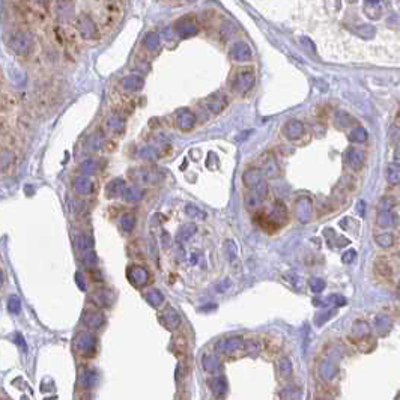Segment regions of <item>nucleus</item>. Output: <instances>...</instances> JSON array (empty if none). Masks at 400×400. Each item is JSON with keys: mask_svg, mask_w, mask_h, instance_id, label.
<instances>
[{"mask_svg": "<svg viewBox=\"0 0 400 400\" xmlns=\"http://www.w3.org/2000/svg\"><path fill=\"white\" fill-rule=\"evenodd\" d=\"M203 366L206 370L209 372H214L220 367V361L215 355H205L203 357Z\"/></svg>", "mask_w": 400, "mask_h": 400, "instance_id": "nucleus-33", "label": "nucleus"}, {"mask_svg": "<svg viewBox=\"0 0 400 400\" xmlns=\"http://www.w3.org/2000/svg\"><path fill=\"white\" fill-rule=\"evenodd\" d=\"M254 82H256V75L252 69H241L235 75L233 87L239 93H247L254 86Z\"/></svg>", "mask_w": 400, "mask_h": 400, "instance_id": "nucleus-3", "label": "nucleus"}, {"mask_svg": "<svg viewBox=\"0 0 400 400\" xmlns=\"http://www.w3.org/2000/svg\"><path fill=\"white\" fill-rule=\"evenodd\" d=\"M378 224L380 227H391L397 224V217L393 214V209H380L378 215Z\"/></svg>", "mask_w": 400, "mask_h": 400, "instance_id": "nucleus-20", "label": "nucleus"}, {"mask_svg": "<svg viewBox=\"0 0 400 400\" xmlns=\"http://www.w3.org/2000/svg\"><path fill=\"white\" fill-rule=\"evenodd\" d=\"M175 29L181 38H191L197 33V24L191 18H181L179 21H176Z\"/></svg>", "mask_w": 400, "mask_h": 400, "instance_id": "nucleus-12", "label": "nucleus"}, {"mask_svg": "<svg viewBox=\"0 0 400 400\" xmlns=\"http://www.w3.org/2000/svg\"><path fill=\"white\" fill-rule=\"evenodd\" d=\"M346 163L348 166L358 171L364 167V163H366V154L363 150H359V149H349L348 150V154H346Z\"/></svg>", "mask_w": 400, "mask_h": 400, "instance_id": "nucleus-11", "label": "nucleus"}, {"mask_svg": "<svg viewBox=\"0 0 400 400\" xmlns=\"http://www.w3.org/2000/svg\"><path fill=\"white\" fill-rule=\"evenodd\" d=\"M124 197L129 202H137L143 197V191L137 187V185H131V187H125L124 189Z\"/></svg>", "mask_w": 400, "mask_h": 400, "instance_id": "nucleus-24", "label": "nucleus"}, {"mask_svg": "<svg viewBox=\"0 0 400 400\" xmlns=\"http://www.w3.org/2000/svg\"><path fill=\"white\" fill-rule=\"evenodd\" d=\"M336 124L338 126H352L355 124V119L351 116V114H348L346 111H338L336 114Z\"/></svg>", "mask_w": 400, "mask_h": 400, "instance_id": "nucleus-30", "label": "nucleus"}, {"mask_svg": "<svg viewBox=\"0 0 400 400\" xmlns=\"http://www.w3.org/2000/svg\"><path fill=\"white\" fill-rule=\"evenodd\" d=\"M176 125L182 131H189L196 125V114L193 111L187 110V108L178 110V113H176Z\"/></svg>", "mask_w": 400, "mask_h": 400, "instance_id": "nucleus-9", "label": "nucleus"}, {"mask_svg": "<svg viewBox=\"0 0 400 400\" xmlns=\"http://www.w3.org/2000/svg\"><path fill=\"white\" fill-rule=\"evenodd\" d=\"M197 232V227L196 224H185L179 229V232H178V239L179 241H187L191 238L194 233Z\"/></svg>", "mask_w": 400, "mask_h": 400, "instance_id": "nucleus-27", "label": "nucleus"}, {"mask_svg": "<svg viewBox=\"0 0 400 400\" xmlns=\"http://www.w3.org/2000/svg\"><path fill=\"white\" fill-rule=\"evenodd\" d=\"M375 241L382 247V249H391V247L396 244V238L393 233L390 232H385V233H379L375 236Z\"/></svg>", "mask_w": 400, "mask_h": 400, "instance_id": "nucleus-25", "label": "nucleus"}, {"mask_svg": "<svg viewBox=\"0 0 400 400\" xmlns=\"http://www.w3.org/2000/svg\"><path fill=\"white\" fill-rule=\"evenodd\" d=\"M242 345H244V341H242V338H239V337H238V338H229V340L220 341L218 345H217V349H218L221 354H224V355H231V354L239 351V349L242 348Z\"/></svg>", "mask_w": 400, "mask_h": 400, "instance_id": "nucleus-14", "label": "nucleus"}, {"mask_svg": "<svg viewBox=\"0 0 400 400\" xmlns=\"http://www.w3.org/2000/svg\"><path fill=\"white\" fill-rule=\"evenodd\" d=\"M367 3H370V5H378V3H380V0H367Z\"/></svg>", "mask_w": 400, "mask_h": 400, "instance_id": "nucleus-43", "label": "nucleus"}, {"mask_svg": "<svg viewBox=\"0 0 400 400\" xmlns=\"http://www.w3.org/2000/svg\"><path fill=\"white\" fill-rule=\"evenodd\" d=\"M145 84V80L142 77H139V75H128V77H125L122 80V86L126 89V90H132V92H136V90H140Z\"/></svg>", "mask_w": 400, "mask_h": 400, "instance_id": "nucleus-23", "label": "nucleus"}, {"mask_svg": "<svg viewBox=\"0 0 400 400\" xmlns=\"http://www.w3.org/2000/svg\"><path fill=\"white\" fill-rule=\"evenodd\" d=\"M310 288H312V291L313 292H322L323 289H325V283H323L322 280H319V278H312V281H310Z\"/></svg>", "mask_w": 400, "mask_h": 400, "instance_id": "nucleus-38", "label": "nucleus"}, {"mask_svg": "<svg viewBox=\"0 0 400 400\" xmlns=\"http://www.w3.org/2000/svg\"><path fill=\"white\" fill-rule=\"evenodd\" d=\"M355 257H357V252H354V250H349L348 253H345V254H343L341 260L345 262V263H351V262H354V260H355Z\"/></svg>", "mask_w": 400, "mask_h": 400, "instance_id": "nucleus-40", "label": "nucleus"}, {"mask_svg": "<svg viewBox=\"0 0 400 400\" xmlns=\"http://www.w3.org/2000/svg\"><path fill=\"white\" fill-rule=\"evenodd\" d=\"M122 226H124V229H125V232H131L132 229H134V226H136V217L132 215V214H126V215L124 217Z\"/></svg>", "mask_w": 400, "mask_h": 400, "instance_id": "nucleus-37", "label": "nucleus"}, {"mask_svg": "<svg viewBox=\"0 0 400 400\" xmlns=\"http://www.w3.org/2000/svg\"><path fill=\"white\" fill-rule=\"evenodd\" d=\"M145 44L149 50H157L160 47V36L158 33H147L146 38H145Z\"/></svg>", "mask_w": 400, "mask_h": 400, "instance_id": "nucleus-35", "label": "nucleus"}, {"mask_svg": "<svg viewBox=\"0 0 400 400\" xmlns=\"http://www.w3.org/2000/svg\"><path fill=\"white\" fill-rule=\"evenodd\" d=\"M128 280L136 288H143L149 281V273L142 268V266H129L128 270Z\"/></svg>", "mask_w": 400, "mask_h": 400, "instance_id": "nucleus-7", "label": "nucleus"}, {"mask_svg": "<svg viewBox=\"0 0 400 400\" xmlns=\"http://www.w3.org/2000/svg\"><path fill=\"white\" fill-rule=\"evenodd\" d=\"M260 181H262V171L257 168H250L249 171H245L244 173V184L250 189L254 188Z\"/></svg>", "mask_w": 400, "mask_h": 400, "instance_id": "nucleus-22", "label": "nucleus"}, {"mask_svg": "<svg viewBox=\"0 0 400 400\" xmlns=\"http://www.w3.org/2000/svg\"><path fill=\"white\" fill-rule=\"evenodd\" d=\"M301 42H302V44H307V45H310V50H312V51H315V45H313V42L309 40V38H301Z\"/></svg>", "mask_w": 400, "mask_h": 400, "instance_id": "nucleus-42", "label": "nucleus"}, {"mask_svg": "<svg viewBox=\"0 0 400 400\" xmlns=\"http://www.w3.org/2000/svg\"><path fill=\"white\" fill-rule=\"evenodd\" d=\"M373 271H375V275L376 278L379 280H385V281H391V277H393V266L391 263L388 262V259L385 257H379L375 260V266H373Z\"/></svg>", "mask_w": 400, "mask_h": 400, "instance_id": "nucleus-8", "label": "nucleus"}, {"mask_svg": "<svg viewBox=\"0 0 400 400\" xmlns=\"http://www.w3.org/2000/svg\"><path fill=\"white\" fill-rule=\"evenodd\" d=\"M56 14L61 20H69L74 14L72 0H56Z\"/></svg>", "mask_w": 400, "mask_h": 400, "instance_id": "nucleus-16", "label": "nucleus"}, {"mask_svg": "<svg viewBox=\"0 0 400 400\" xmlns=\"http://www.w3.org/2000/svg\"><path fill=\"white\" fill-rule=\"evenodd\" d=\"M262 170L265 171V175L268 178H277L280 175L278 164H277V161H275V158L273 155H268V158L265 160V163L262 166Z\"/></svg>", "mask_w": 400, "mask_h": 400, "instance_id": "nucleus-21", "label": "nucleus"}, {"mask_svg": "<svg viewBox=\"0 0 400 400\" xmlns=\"http://www.w3.org/2000/svg\"><path fill=\"white\" fill-rule=\"evenodd\" d=\"M349 139L354 142V143H364L367 140V131L366 128L363 126H355L351 132V136Z\"/></svg>", "mask_w": 400, "mask_h": 400, "instance_id": "nucleus-29", "label": "nucleus"}, {"mask_svg": "<svg viewBox=\"0 0 400 400\" xmlns=\"http://www.w3.org/2000/svg\"><path fill=\"white\" fill-rule=\"evenodd\" d=\"M160 323L168 331H173L179 327L181 323V317L176 313V310H173L171 307H166L161 315H160Z\"/></svg>", "mask_w": 400, "mask_h": 400, "instance_id": "nucleus-6", "label": "nucleus"}, {"mask_svg": "<svg viewBox=\"0 0 400 400\" xmlns=\"http://www.w3.org/2000/svg\"><path fill=\"white\" fill-rule=\"evenodd\" d=\"M77 29L80 32V35L84 38V40H93V38L98 36V29H97V24L93 23V20L86 15V14H82L77 20Z\"/></svg>", "mask_w": 400, "mask_h": 400, "instance_id": "nucleus-4", "label": "nucleus"}, {"mask_svg": "<svg viewBox=\"0 0 400 400\" xmlns=\"http://www.w3.org/2000/svg\"><path fill=\"white\" fill-rule=\"evenodd\" d=\"M185 212H187L188 217H191L193 220H197V221L206 218V214L202 211L200 208H197V206H194V205H187V206H185Z\"/></svg>", "mask_w": 400, "mask_h": 400, "instance_id": "nucleus-32", "label": "nucleus"}, {"mask_svg": "<svg viewBox=\"0 0 400 400\" xmlns=\"http://www.w3.org/2000/svg\"><path fill=\"white\" fill-rule=\"evenodd\" d=\"M278 369H280V375L284 378V379H289L291 375H292V366H291V361L288 358H283L278 364Z\"/></svg>", "mask_w": 400, "mask_h": 400, "instance_id": "nucleus-36", "label": "nucleus"}, {"mask_svg": "<svg viewBox=\"0 0 400 400\" xmlns=\"http://www.w3.org/2000/svg\"><path fill=\"white\" fill-rule=\"evenodd\" d=\"M131 178L137 185H157L163 179V175L152 167H139L132 170Z\"/></svg>", "mask_w": 400, "mask_h": 400, "instance_id": "nucleus-1", "label": "nucleus"}, {"mask_svg": "<svg viewBox=\"0 0 400 400\" xmlns=\"http://www.w3.org/2000/svg\"><path fill=\"white\" fill-rule=\"evenodd\" d=\"M226 105H227V98L223 93H214L212 97H209L206 100V108L215 114L220 113L221 110H224Z\"/></svg>", "mask_w": 400, "mask_h": 400, "instance_id": "nucleus-15", "label": "nucleus"}, {"mask_svg": "<svg viewBox=\"0 0 400 400\" xmlns=\"http://www.w3.org/2000/svg\"><path fill=\"white\" fill-rule=\"evenodd\" d=\"M306 132V128H304V124L299 121H289L288 124L284 125L283 128V134L286 139L289 140H298L304 136Z\"/></svg>", "mask_w": 400, "mask_h": 400, "instance_id": "nucleus-10", "label": "nucleus"}, {"mask_svg": "<svg viewBox=\"0 0 400 400\" xmlns=\"http://www.w3.org/2000/svg\"><path fill=\"white\" fill-rule=\"evenodd\" d=\"M124 189H125V185H124V181L122 179H116V181H113V182H110V185H108V194L110 196H113V197H118V196H121L122 193H124Z\"/></svg>", "mask_w": 400, "mask_h": 400, "instance_id": "nucleus-31", "label": "nucleus"}, {"mask_svg": "<svg viewBox=\"0 0 400 400\" xmlns=\"http://www.w3.org/2000/svg\"><path fill=\"white\" fill-rule=\"evenodd\" d=\"M188 2H194V0H188Z\"/></svg>", "mask_w": 400, "mask_h": 400, "instance_id": "nucleus-45", "label": "nucleus"}, {"mask_svg": "<svg viewBox=\"0 0 400 400\" xmlns=\"http://www.w3.org/2000/svg\"><path fill=\"white\" fill-rule=\"evenodd\" d=\"M32 2H35V3H45L47 0H32Z\"/></svg>", "mask_w": 400, "mask_h": 400, "instance_id": "nucleus-44", "label": "nucleus"}, {"mask_svg": "<svg viewBox=\"0 0 400 400\" xmlns=\"http://www.w3.org/2000/svg\"><path fill=\"white\" fill-rule=\"evenodd\" d=\"M268 215H270V218L280 227V226H283V224L286 223V220H288V209H286V206H284L283 202L277 200V202L274 203V206H273V209H271V212H270Z\"/></svg>", "mask_w": 400, "mask_h": 400, "instance_id": "nucleus-13", "label": "nucleus"}, {"mask_svg": "<svg viewBox=\"0 0 400 400\" xmlns=\"http://www.w3.org/2000/svg\"><path fill=\"white\" fill-rule=\"evenodd\" d=\"M146 301L150 304L152 307H160L163 302V295L158 291H150L146 294Z\"/></svg>", "mask_w": 400, "mask_h": 400, "instance_id": "nucleus-34", "label": "nucleus"}, {"mask_svg": "<svg viewBox=\"0 0 400 400\" xmlns=\"http://www.w3.org/2000/svg\"><path fill=\"white\" fill-rule=\"evenodd\" d=\"M295 215L301 223H309L313 215V205L309 197H299L295 202Z\"/></svg>", "mask_w": 400, "mask_h": 400, "instance_id": "nucleus-5", "label": "nucleus"}, {"mask_svg": "<svg viewBox=\"0 0 400 400\" xmlns=\"http://www.w3.org/2000/svg\"><path fill=\"white\" fill-rule=\"evenodd\" d=\"M142 157L149 158V160H155L158 155H157V152H155L154 147H145V149L142 150Z\"/></svg>", "mask_w": 400, "mask_h": 400, "instance_id": "nucleus-39", "label": "nucleus"}, {"mask_svg": "<svg viewBox=\"0 0 400 400\" xmlns=\"http://www.w3.org/2000/svg\"><path fill=\"white\" fill-rule=\"evenodd\" d=\"M32 45H33V38L30 33H27L24 30L15 32L11 38V47L18 54L29 53L32 50Z\"/></svg>", "mask_w": 400, "mask_h": 400, "instance_id": "nucleus-2", "label": "nucleus"}, {"mask_svg": "<svg viewBox=\"0 0 400 400\" xmlns=\"http://www.w3.org/2000/svg\"><path fill=\"white\" fill-rule=\"evenodd\" d=\"M387 179L391 185H397L399 184V179H400V168H399V164L394 163V164H390L387 167Z\"/></svg>", "mask_w": 400, "mask_h": 400, "instance_id": "nucleus-28", "label": "nucleus"}, {"mask_svg": "<svg viewBox=\"0 0 400 400\" xmlns=\"http://www.w3.org/2000/svg\"><path fill=\"white\" fill-rule=\"evenodd\" d=\"M209 385H211V388L215 393V396H221L227 390V382H226V379L223 376L212 378L211 382H209Z\"/></svg>", "mask_w": 400, "mask_h": 400, "instance_id": "nucleus-26", "label": "nucleus"}, {"mask_svg": "<svg viewBox=\"0 0 400 400\" xmlns=\"http://www.w3.org/2000/svg\"><path fill=\"white\" fill-rule=\"evenodd\" d=\"M263 197L262 196H259L254 189H252V191L249 193L245 196V206H247V209H249V211H260V208H262V205H263Z\"/></svg>", "mask_w": 400, "mask_h": 400, "instance_id": "nucleus-19", "label": "nucleus"}, {"mask_svg": "<svg viewBox=\"0 0 400 400\" xmlns=\"http://www.w3.org/2000/svg\"><path fill=\"white\" fill-rule=\"evenodd\" d=\"M232 57L236 62H247L252 59V48L245 42H236L232 48Z\"/></svg>", "mask_w": 400, "mask_h": 400, "instance_id": "nucleus-17", "label": "nucleus"}, {"mask_svg": "<svg viewBox=\"0 0 400 400\" xmlns=\"http://www.w3.org/2000/svg\"><path fill=\"white\" fill-rule=\"evenodd\" d=\"M372 29H375V27H372V26H363L361 29L357 30V33H358L359 36H363V38H372V35L367 33V30H372Z\"/></svg>", "mask_w": 400, "mask_h": 400, "instance_id": "nucleus-41", "label": "nucleus"}, {"mask_svg": "<svg viewBox=\"0 0 400 400\" xmlns=\"http://www.w3.org/2000/svg\"><path fill=\"white\" fill-rule=\"evenodd\" d=\"M254 220H256V223L263 229V231H266L268 233H274V232H277V229H278V226L270 218V215L266 214V212H259L256 217H254Z\"/></svg>", "mask_w": 400, "mask_h": 400, "instance_id": "nucleus-18", "label": "nucleus"}]
</instances>
